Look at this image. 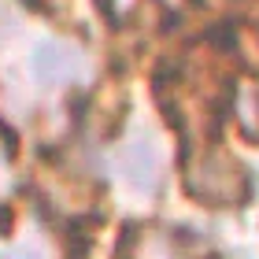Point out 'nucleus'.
<instances>
[{"label":"nucleus","mask_w":259,"mask_h":259,"mask_svg":"<svg viewBox=\"0 0 259 259\" xmlns=\"http://www.w3.org/2000/svg\"><path fill=\"white\" fill-rule=\"evenodd\" d=\"M185 189L211 207H241L252 196V174L237 159L222 156V152H207L200 159V174L185 170Z\"/></svg>","instance_id":"f257e3e1"},{"label":"nucleus","mask_w":259,"mask_h":259,"mask_svg":"<svg viewBox=\"0 0 259 259\" xmlns=\"http://www.w3.org/2000/svg\"><path fill=\"white\" fill-rule=\"evenodd\" d=\"M30 70H33V81L45 85V89L63 85V81L78 78L81 52L74 49V45H63V41H45V45H37V52H33Z\"/></svg>","instance_id":"f03ea898"},{"label":"nucleus","mask_w":259,"mask_h":259,"mask_svg":"<svg viewBox=\"0 0 259 259\" xmlns=\"http://www.w3.org/2000/svg\"><path fill=\"white\" fill-rule=\"evenodd\" d=\"M122 174L134 189H152L156 185V170H159V152L152 145V137H137L119 152Z\"/></svg>","instance_id":"7ed1b4c3"},{"label":"nucleus","mask_w":259,"mask_h":259,"mask_svg":"<svg viewBox=\"0 0 259 259\" xmlns=\"http://www.w3.org/2000/svg\"><path fill=\"white\" fill-rule=\"evenodd\" d=\"M8 233H11V207L0 204V237H8Z\"/></svg>","instance_id":"20e7f679"},{"label":"nucleus","mask_w":259,"mask_h":259,"mask_svg":"<svg viewBox=\"0 0 259 259\" xmlns=\"http://www.w3.org/2000/svg\"><path fill=\"white\" fill-rule=\"evenodd\" d=\"M22 4L30 11H37V15H49V4H45V0H22Z\"/></svg>","instance_id":"39448f33"},{"label":"nucleus","mask_w":259,"mask_h":259,"mask_svg":"<svg viewBox=\"0 0 259 259\" xmlns=\"http://www.w3.org/2000/svg\"><path fill=\"white\" fill-rule=\"evenodd\" d=\"M8 259H41V252H33V248H19L15 255H8Z\"/></svg>","instance_id":"423d86ee"}]
</instances>
